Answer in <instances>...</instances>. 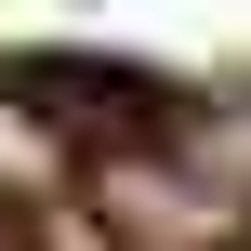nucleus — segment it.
<instances>
[{
	"mask_svg": "<svg viewBox=\"0 0 251 251\" xmlns=\"http://www.w3.org/2000/svg\"><path fill=\"white\" fill-rule=\"evenodd\" d=\"M93 212H106L119 238H146V251H225V238L251 225L238 185H225L185 132H132V146H106V159H93Z\"/></svg>",
	"mask_w": 251,
	"mask_h": 251,
	"instance_id": "f257e3e1",
	"label": "nucleus"
},
{
	"mask_svg": "<svg viewBox=\"0 0 251 251\" xmlns=\"http://www.w3.org/2000/svg\"><path fill=\"white\" fill-rule=\"evenodd\" d=\"M185 146H199V159H212L225 185H238V212H251V106H225V119H199Z\"/></svg>",
	"mask_w": 251,
	"mask_h": 251,
	"instance_id": "f03ea898",
	"label": "nucleus"
}]
</instances>
